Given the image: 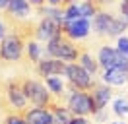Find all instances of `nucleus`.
Returning <instances> with one entry per match:
<instances>
[{"mask_svg":"<svg viewBox=\"0 0 128 124\" xmlns=\"http://www.w3.org/2000/svg\"><path fill=\"white\" fill-rule=\"evenodd\" d=\"M6 124H27V120L24 114H10L6 118Z\"/></svg>","mask_w":128,"mask_h":124,"instance_id":"aec40b11","label":"nucleus"},{"mask_svg":"<svg viewBox=\"0 0 128 124\" xmlns=\"http://www.w3.org/2000/svg\"><path fill=\"white\" fill-rule=\"evenodd\" d=\"M22 87H24V93L27 95V99L37 107H48L54 101V97L48 93L47 87L39 82H35V80H25L22 84Z\"/></svg>","mask_w":128,"mask_h":124,"instance_id":"20e7f679","label":"nucleus"},{"mask_svg":"<svg viewBox=\"0 0 128 124\" xmlns=\"http://www.w3.org/2000/svg\"><path fill=\"white\" fill-rule=\"evenodd\" d=\"M66 78H68V82L72 84V87L82 89V91H86V89H93V87H95L91 74L86 72L80 64H68V68H66Z\"/></svg>","mask_w":128,"mask_h":124,"instance_id":"423d86ee","label":"nucleus"},{"mask_svg":"<svg viewBox=\"0 0 128 124\" xmlns=\"http://www.w3.org/2000/svg\"><path fill=\"white\" fill-rule=\"evenodd\" d=\"M6 95H8V101L14 108H25L27 101H29L20 82H10L8 87H6Z\"/></svg>","mask_w":128,"mask_h":124,"instance_id":"9b49d317","label":"nucleus"},{"mask_svg":"<svg viewBox=\"0 0 128 124\" xmlns=\"http://www.w3.org/2000/svg\"><path fill=\"white\" fill-rule=\"evenodd\" d=\"M24 116L27 124H52L54 116L50 110H47L45 107H37V108H27L24 110Z\"/></svg>","mask_w":128,"mask_h":124,"instance_id":"4468645a","label":"nucleus"},{"mask_svg":"<svg viewBox=\"0 0 128 124\" xmlns=\"http://www.w3.org/2000/svg\"><path fill=\"white\" fill-rule=\"evenodd\" d=\"M103 82L107 85H122L128 82V62L126 64H120L114 66L111 70H105L103 74Z\"/></svg>","mask_w":128,"mask_h":124,"instance_id":"ddd939ff","label":"nucleus"},{"mask_svg":"<svg viewBox=\"0 0 128 124\" xmlns=\"http://www.w3.org/2000/svg\"><path fill=\"white\" fill-rule=\"evenodd\" d=\"M70 124H89V122L86 120V116H74L70 120Z\"/></svg>","mask_w":128,"mask_h":124,"instance_id":"5701e85b","label":"nucleus"},{"mask_svg":"<svg viewBox=\"0 0 128 124\" xmlns=\"http://www.w3.org/2000/svg\"><path fill=\"white\" fill-rule=\"evenodd\" d=\"M4 29H6V27H4V23H0V41L4 39Z\"/></svg>","mask_w":128,"mask_h":124,"instance_id":"bb28decb","label":"nucleus"},{"mask_svg":"<svg viewBox=\"0 0 128 124\" xmlns=\"http://www.w3.org/2000/svg\"><path fill=\"white\" fill-rule=\"evenodd\" d=\"M118 52L128 58V37H118Z\"/></svg>","mask_w":128,"mask_h":124,"instance_id":"412c9836","label":"nucleus"},{"mask_svg":"<svg viewBox=\"0 0 128 124\" xmlns=\"http://www.w3.org/2000/svg\"><path fill=\"white\" fill-rule=\"evenodd\" d=\"M66 68H68V64H64V60H58V58H43L37 64V72L43 78L62 76V74H66Z\"/></svg>","mask_w":128,"mask_h":124,"instance_id":"9d476101","label":"nucleus"},{"mask_svg":"<svg viewBox=\"0 0 128 124\" xmlns=\"http://www.w3.org/2000/svg\"><path fill=\"white\" fill-rule=\"evenodd\" d=\"M27 2H31L33 6H37V8H41V4L45 2V0H27Z\"/></svg>","mask_w":128,"mask_h":124,"instance_id":"a878e982","label":"nucleus"},{"mask_svg":"<svg viewBox=\"0 0 128 124\" xmlns=\"http://www.w3.org/2000/svg\"><path fill=\"white\" fill-rule=\"evenodd\" d=\"M112 110H114V114H118V116H128V99L126 97L116 99L114 105H112Z\"/></svg>","mask_w":128,"mask_h":124,"instance_id":"6ab92c4d","label":"nucleus"},{"mask_svg":"<svg viewBox=\"0 0 128 124\" xmlns=\"http://www.w3.org/2000/svg\"><path fill=\"white\" fill-rule=\"evenodd\" d=\"M45 84H47V87H48V91H50V93H54L56 97H62L64 84H62V80H60L58 76H48V78H45Z\"/></svg>","mask_w":128,"mask_h":124,"instance_id":"dca6fc26","label":"nucleus"},{"mask_svg":"<svg viewBox=\"0 0 128 124\" xmlns=\"http://www.w3.org/2000/svg\"><path fill=\"white\" fill-rule=\"evenodd\" d=\"M89 29H91V23L86 18H78V20L62 23V33L68 39H86L89 35Z\"/></svg>","mask_w":128,"mask_h":124,"instance_id":"6e6552de","label":"nucleus"},{"mask_svg":"<svg viewBox=\"0 0 128 124\" xmlns=\"http://www.w3.org/2000/svg\"><path fill=\"white\" fill-rule=\"evenodd\" d=\"M25 50H27V56H29V60L37 62V64L43 60V58H41V45L37 43V41L29 39V41L25 43Z\"/></svg>","mask_w":128,"mask_h":124,"instance_id":"f3484780","label":"nucleus"},{"mask_svg":"<svg viewBox=\"0 0 128 124\" xmlns=\"http://www.w3.org/2000/svg\"><path fill=\"white\" fill-rule=\"evenodd\" d=\"M68 110H70L72 114H76V116L93 114V103H91L89 93L74 87L72 93L68 95Z\"/></svg>","mask_w":128,"mask_h":124,"instance_id":"39448f33","label":"nucleus"},{"mask_svg":"<svg viewBox=\"0 0 128 124\" xmlns=\"http://www.w3.org/2000/svg\"><path fill=\"white\" fill-rule=\"evenodd\" d=\"M111 124H126V122H111Z\"/></svg>","mask_w":128,"mask_h":124,"instance_id":"cd10ccee","label":"nucleus"},{"mask_svg":"<svg viewBox=\"0 0 128 124\" xmlns=\"http://www.w3.org/2000/svg\"><path fill=\"white\" fill-rule=\"evenodd\" d=\"M120 12H122V20L128 23V0L122 2V6H120Z\"/></svg>","mask_w":128,"mask_h":124,"instance_id":"4be33fe9","label":"nucleus"},{"mask_svg":"<svg viewBox=\"0 0 128 124\" xmlns=\"http://www.w3.org/2000/svg\"><path fill=\"white\" fill-rule=\"evenodd\" d=\"M58 35H62V23H58L56 20L50 18H43L39 25L35 27V41H52Z\"/></svg>","mask_w":128,"mask_h":124,"instance_id":"0eeeda50","label":"nucleus"},{"mask_svg":"<svg viewBox=\"0 0 128 124\" xmlns=\"http://www.w3.org/2000/svg\"><path fill=\"white\" fill-rule=\"evenodd\" d=\"M25 41L22 35L18 33H12L8 37L2 39L0 43V58L2 60H8V62H16L24 56V48H25Z\"/></svg>","mask_w":128,"mask_h":124,"instance_id":"7ed1b4c3","label":"nucleus"},{"mask_svg":"<svg viewBox=\"0 0 128 124\" xmlns=\"http://www.w3.org/2000/svg\"><path fill=\"white\" fill-rule=\"evenodd\" d=\"M8 14L14 18V20H18V22H24V20H27L29 18V14H31V8H29V2L27 0H10L8 4Z\"/></svg>","mask_w":128,"mask_h":124,"instance_id":"2eb2a0df","label":"nucleus"},{"mask_svg":"<svg viewBox=\"0 0 128 124\" xmlns=\"http://www.w3.org/2000/svg\"><path fill=\"white\" fill-rule=\"evenodd\" d=\"M48 2V6H52V8H62L64 4V0H47Z\"/></svg>","mask_w":128,"mask_h":124,"instance_id":"b1692460","label":"nucleus"},{"mask_svg":"<svg viewBox=\"0 0 128 124\" xmlns=\"http://www.w3.org/2000/svg\"><path fill=\"white\" fill-rule=\"evenodd\" d=\"M10 4V0H0V10H6Z\"/></svg>","mask_w":128,"mask_h":124,"instance_id":"393cba45","label":"nucleus"},{"mask_svg":"<svg viewBox=\"0 0 128 124\" xmlns=\"http://www.w3.org/2000/svg\"><path fill=\"white\" fill-rule=\"evenodd\" d=\"M45 54H47V58L50 56V58H58V60H66V62H72L80 56L78 48L74 46V43L64 33L58 35L56 39H52V41H48L47 46H45Z\"/></svg>","mask_w":128,"mask_h":124,"instance_id":"f257e3e1","label":"nucleus"},{"mask_svg":"<svg viewBox=\"0 0 128 124\" xmlns=\"http://www.w3.org/2000/svg\"><path fill=\"white\" fill-rule=\"evenodd\" d=\"M78 58H80V66L86 70V72H89L91 76H93V74H97V64H95V60H93L88 52H80V56H78Z\"/></svg>","mask_w":128,"mask_h":124,"instance_id":"a211bd4d","label":"nucleus"},{"mask_svg":"<svg viewBox=\"0 0 128 124\" xmlns=\"http://www.w3.org/2000/svg\"><path fill=\"white\" fill-rule=\"evenodd\" d=\"M111 87L109 85H97L93 87V91H91V103H93V114H97V112H101L105 108V105L111 101Z\"/></svg>","mask_w":128,"mask_h":124,"instance_id":"f8f14e48","label":"nucleus"},{"mask_svg":"<svg viewBox=\"0 0 128 124\" xmlns=\"http://www.w3.org/2000/svg\"><path fill=\"white\" fill-rule=\"evenodd\" d=\"M128 23L124 20H118L114 16L107 14V12H99V14L93 18V29H95L97 35L101 37H114V35H120L122 31L126 29Z\"/></svg>","mask_w":128,"mask_h":124,"instance_id":"f03ea898","label":"nucleus"},{"mask_svg":"<svg viewBox=\"0 0 128 124\" xmlns=\"http://www.w3.org/2000/svg\"><path fill=\"white\" fill-rule=\"evenodd\" d=\"M99 64L103 66L105 70H111L114 66H120V64H126L128 58L124 54L118 52V48H112V46H101L99 48Z\"/></svg>","mask_w":128,"mask_h":124,"instance_id":"1a4fd4ad","label":"nucleus"}]
</instances>
